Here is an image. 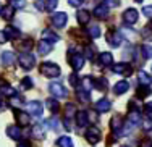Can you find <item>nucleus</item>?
<instances>
[{
  "label": "nucleus",
  "instance_id": "nucleus-19",
  "mask_svg": "<svg viewBox=\"0 0 152 147\" xmlns=\"http://www.w3.org/2000/svg\"><path fill=\"white\" fill-rule=\"evenodd\" d=\"M76 18H78V23L81 24V26H86V24L89 23V20H91V15H89L88 10H79V12L76 13Z\"/></svg>",
  "mask_w": 152,
  "mask_h": 147
},
{
  "label": "nucleus",
  "instance_id": "nucleus-21",
  "mask_svg": "<svg viewBox=\"0 0 152 147\" xmlns=\"http://www.w3.org/2000/svg\"><path fill=\"white\" fill-rule=\"evenodd\" d=\"M42 41H47V42H50V44H53V42H58L60 37L55 33H52L50 29H44L42 31Z\"/></svg>",
  "mask_w": 152,
  "mask_h": 147
},
{
  "label": "nucleus",
  "instance_id": "nucleus-27",
  "mask_svg": "<svg viewBox=\"0 0 152 147\" xmlns=\"http://www.w3.org/2000/svg\"><path fill=\"white\" fill-rule=\"evenodd\" d=\"M0 15H2L3 20H12L13 15H15V8L12 5H5L2 8V12H0Z\"/></svg>",
  "mask_w": 152,
  "mask_h": 147
},
{
  "label": "nucleus",
  "instance_id": "nucleus-46",
  "mask_svg": "<svg viewBox=\"0 0 152 147\" xmlns=\"http://www.w3.org/2000/svg\"><path fill=\"white\" fill-rule=\"evenodd\" d=\"M142 13H144V15H146L147 18H151V20H152V5L144 7V8H142Z\"/></svg>",
  "mask_w": 152,
  "mask_h": 147
},
{
  "label": "nucleus",
  "instance_id": "nucleus-43",
  "mask_svg": "<svg viewBox=\"0 0 152 147\" xmlns=\"http://www.w3.org/2000/svg\"><path fill=\"white\" fill-rule=\"evenodd\" d=\"M20 47H21L23 52H29V50L32 49V41H31V39H26V42H23Z\"/></svg>",
  "mask_w": 152,
  "mask_h": 147
},
{
  "label": "nucleus",
  "instance_id": "nucleus-31",
  "mask_svg": "<svg viewBox=\"0 0 152 147\" xmlns=\"http://www.w3.org/2000/svg\"><path fill=\"white\" fill-rule=\"evenodd\" d=\"M137 78H139V84L141 86H151L152 82V78L149 74L146 73V71H139V74H137Z\"/></svg>",
  "mask_w": 152,
  "mask_h": 147
},
{
  "label": "nucleus",
  "instance_id": "nucleus-25",
  "mask_svg": "<svg viewBox=\"0 0 152 147\" xmlns=\"http://www.w3.org/2000/svg\"><path fill=\"white\" fill-rule=\"evenodd\" d=\"M76 95H78L79 102H83V103H89V100H91V94H89L86 89H83V87L76 89Z\"/></svg>",
  "mask_w": 152,
  "mask_h": 147
},
{
  "label": "nucleus",
  "instance_id": "nucleus-24",
  "mask_svg": "<svg viewBox=\"0 0 152 147\" xmlns=\"http://www.w3.org/2000/svg\"><path fill=\"white\" fill-rule=\"evenodd\" d=\"M99 62L102 66H110L112 63H113V57H112L110 52H102L99 55Z\"/></svg>",
  "mask_w": 152,
  "mask_h": 147
},
{
  "label": "nucleus",
  "instance_id": "nucleus-28",
  "mask_svg": "<svg viewBox=\"0 0 152 147\" xmlns=\"http://www.w3.org/2000/svg\"><path fill=\"white\" fill-rule=\"evenodd\" d=\"M63 113H65V118H73V116H76V105L75 103H66L65 105V108H63Z\"/></svg>",
  "mask_w": 152,
  "mask_h": 147
},
{
  "label": "nucleus",
  "instance_id": "nucleus-20",
  "mask_svg": "<svg viewBox=\"0 0 152 147\" xmlns=\"http://www.w3.org/2000/svg\"><path fill=\"white\" fill-rule=\"evenodd\" d=\"M89 123V118H88V112H78L76 113V124L79 128H86Z\"/></svg>",
  "mask_w": 152,
  "mask_h": 147
},
{
  "label": "nucleus",
  "instance_id": "nucleus-55",
  "mask_svg": "<svg viewBox=\"0 0 152 147\" xmlns=\"http://www.w3.org/2000/svg\"><path fill=\"white\" fill-rule=\"evenodd\" d=\"M18 147H31V146H29V142H26V141H20L18 142Z\"/></svg>",
  "mask_w": 152,
  "mask_h": 147
},
{
  "label": "nucleus",
  "instance_id": "nucleus-54",
  "mask_svg": "<svg viewBox=\"0 0 152 147\" xmlns=\"http://www.w3.org/2000/svg\"><path fill=\"white\" fill-rule=\"evenodd\" d=\"M36 8H37V10H44V2H42V0H37V2H36Z\"/></svg>",
  "mask_w": 152,
  "mask_h": 147
},
{
  "label": "nucleus",
  "instance_id": "nucleus-30",
  "mask_svg": "<svg viewBox=\"0 0 152 147\" xmlns=\"http://www.w3.org/2000/svg\"><path fill=\"white\" fill-rule=\"evenodd\" d=\"M108 86V82L105 78H94V87L97 89V91H105Z\"/></svg>",
  "mask_w": 152,
  "mask_h": 147
},
{
  "label": "nucleus",
  "instance_id": "nucleus-47",
  "mask_svg": "<svg viewBox=\"0 0 152 147\" xmlns=\"http://www.w3.org/2000/svg\"><path fill=\"white\" fill-rule=\"evenodd\" d=\"M70 84L73 86V87H76V86L79 84V79H78V76H76V73H73V74L70 76Z\"/></svg>",
  "mask_w": 152,
  "mask_h": 147
},
{
  "label": "nucleus",
  "instance_id": "nucleus-9",
  "mask_svg": "<svg viewBox=\"0 0 152 147\" xmlns=\"http://www.w3.org/2000/svg\"><path fill=\"white\" fill-rule=\"evenodd\" d=\"M42 103L37 102V100H31V102H28V112H29L32 116H41L42 115Z\"/></svg>",
  "mask_w": 152,
  "mask_h": 147
},
{
  "label": "nucleus",
  "instance_id": "nucleus-18",
  "mask_svg": "<svg viewBox=\"0 0 152 147\" xmlns=\"http://www.w3.org/2000/svg\"><path fill=\"white\" fill-rule=\"evenodd\" d=\"M52 49H53V45L50 44V42H47V41L37 42V52L41 53V55H47V53H50V52H52Z\"/></svg>",
  "mask_w": 152,
  "mask_h": 147
},
{
  "label": "nucleus",
  "instance_id": "nucleus-58",
  "mask_svg": "<svg viewBox=\"0 0 152 147\" xmlns=\"http://www.w3.org/2000/svg\"><path fill=\"white\" fill-rule=\"evenodd\" d=\"M2 8H3V7H0V12H2Z\"/></svg>",
  "mask_w": 152,
  "mask_h": 147
},
{
  "label": "nucleus",
  "instance_id": "nucleus-57",
  "mask_svg": "<svg viewBox=\"0 0 152 147\" xmlns=\"http://www.w3.org/2000/svg\"><path fill=\"white\" fill-rule=\"evenodd\" d=\"M134 2H137V3H141V2H142V0H134Z\"/></svg>",
  "mask_w": 152,
  "mask_h": 147
},
{
  "label": "nucleus",
  "instance_id": "nucleus-42",
  "mask_svg": "<svg viewBox=\"0 0 152 147\" xmlns=\"http://www.w3.org/2000/svg\"><path fill=\"white\" fill-rule=\"evenodd\" d=\"M21 87H23L24 91L31 89V87H32V79H31V78H24V79L21 81Z\"/></svg>",
  "mask_w": 152,
  "mask_h": 147
},
{
  "label": "nucleus",
  "instance_id": "nucleus-12",
  "mask_svg": "<svg viewBox=\"0 0 152 147\" xmlns=\"http://www.w3.org/2000/svg\"><path fill=\"white\" fill-rule=\"evenodd\" d=\"M94 16L99 18V20H105L108 16V5H105V3L97 5L96 8H94Z\"/></svg>",
  "mask_w": 152,
  "mask_h": 147
},
{
  "label": "nucleus",
  "instance_id": "nucleus-13",
  "mask_svg": "<svg viewBox=\"0 0 152 147\" xmlns=\"http://www.w3.org/2000/svg\"><path fill=\"white\" fill-rule=\"evenodd\" d=\"M7 136L12 139H15V141H21V138H23V131H21L20 126H8L7 128Z\"/></svg>",
  "mask_w": 152,
  "mask_h": 147
},
{
  "label": "nucleus",
  "instance_id": "nucleus-2",
  "mask_svg": "<svg viewBox=\"0 0 152 147\" xmlns=\"http://www.w3.org/2000/svg\"><path fill=\"white\" fill-rule=\"evenodd\" d=\"M18 63H20V66L23 68V70L29 71L36 65V58H34V55H31L29 52H21V55L18 57Z\"/></svg>",
  "mask_w": 152,
  "mask_h": 147
},
{
  "label": "nucleus",
  "instance_id": "nucleus-16",
  "mask_svg": "<svg viewBox=\"0 0 152 147\" xmlns=\"http://www.w3.org/2000/svg\"><path fill=\"white\" fill-rule=\"evenodd\" d=\"M128 89H129V82L128 81H118L117 84L113 86V94L121 95V94H125Z\"/></svg>",
  "mask_w": 152,
  "mask_h": 147
},
{
  "label": "nucleus",
  "instance_id": "nucleus-5",
  "mask_svg": "<svg viewBox=\"0 0 152 147\" xmlns=\"http://www.w3.org/2000/svg\"><path fill=\"white\" fill-rule=\"evenodd\" d=\"M100 138H102V134H100V130L96 126L89 128L88 131H86V141L89 142V144H97V142L100 141Z\"/></svg>",
  "mask_w": 152,
  "mask_h": 147
},
{
  "label": "nucleus",
  "instance_id": "nucleus-35",
  "mask_svg": "<svg viewBox=\"0 0 152 147\" xmlns=\"http://www.w3.org/2000/svg\"><path fill=\"white\" fill-rule=\"evenodd\" d=\"M42 2H44L45 12H52V10H55L57 5H58V0H42Z\"/></svg>",
  "mask_w": 152,
  "mask_h": 147
},
{
  "label": "nucleus",
  "instance_id": "nucleus-52",
  "mask_svg": "<svg viewBox=\"0 0 152 147\" xmlns=\"http://www.w3.org/2000/svg\"><path fill=\"white\" fill-rule=\"evenodd\" d=\"M7 41H8V39H7V36H5V31H0V44H5Z\"/></svg>",
  "mask_w": 152,
  "mask_h": 147
},
{
  "label": "nucleus",
  "instance_id": "nucleus-34",
  "mask_svg": "<svg viewBox=\"0 0 152 147\" xmlns=\"http://www.w3.org/2000/svg\"><path fill=\"white\" fill-rule=\"evenodd\" d=\"M151 87L149 86H139L137 87V97H141V99H144V97H147V95H151Z\"/></svg>",
  "mask_w": 152,
  "mask_h": 147
},
{
  "label": "nucleus",
  "instance_id": "nucleus-8",
  "mask_svg": "<svg viewBox=\"0 0 152 147\" xmlns=\"http://www.w3.org/2000/svg\"><path fill=\"white\" fill-rule=\"evenodd\" d=\"M113 73L121 74V76H129L133 73V68L128 63H117V65H113Z\"/></svg>",
  "mask_w": 152,
  "mask_h": 147
},
{
  "label": "nucleus",
  "instance_id": "nucleus-45",
  "mask_svg": "<svg viewBox=\"0 0 152 147\" xmlns=\"http://www.w3.org/2000/svg\"><path fill=\"white\" fill-rule=\"evenodd\" d=\"M144 113L147 115V116H152V102H147L146 105H144Z\"/></svg>",
  "mask_w": 152,
  "mask_h": 147
},
{
  "label": "nucleus",
  "instance_id": "nucleus-17",
  "mask_svg": "<svg viewBox=\"0 0 152 147\" xmlns=\"http://www.w3.org/2000/svg\"><path fill=\"white\" fill-rule=\"evenodd\" d=\"M3 31H5L7 39H12V41H15V39H20V37H21V31L16 29V28H13V26H7Z\"/></svg>",
  "mask_w": 152,
  "mask_h": 147
},
{
  "label": "nucleus",
  "instance_id": "nucleus-40",
  "mask_svg": "<svg viewBox=\"0 0 152 147\" xmlns=\"http://www.w3.org/2000/svg\"><path fill=\"white\" fill-rule=\"evenodd\" d=\"M88 34L91 36V37H94V39L100 37V28H99V26H91V28L88 29Z\"/></svg>",
  "mask_w": 152,
  "mask_h": 147
},
{
  "label": "nucleus",
  "instance_id": "nucleus-6",
  "mask_svg": "<svg viewBox=\"0 0 152 147\" xmlns=\"http://www.w3.org/2000/svg\"><path fill=\"white\" fill-rule=\"evenodd\" d=\"M107 42L112 45V47H120L121 42H123V36L121 33H118V31H110V33L107 34Z\"/></svg>",
  "mask_w": 152,
  "mask_h": 147
},
{
  "label": "nucleus",
  "instance_id": "nucleus-4",
  "mask_svg": "<svg viewBox=\"0 0 152 147\" xmlns=\"http://www.w3.org/2000/svg\"><path fill=\"white\" fill-rule=\"evenodd\" d=\"M49 91L55 99H65L68 95V91L63 87V84H60V82H50Z\"/></svg>",
  "mask_w": 152,
  "mask_h": 147
},
{
  "label": "nucleus",
  "instance_id": "nucleus-56",
  "mask_svg": "<svg viewBox=\"0 0 152 147\" xmlns=\"http://www.w3.org/2000/svg\"><path fill=\"white\" fill-rule=\"evenodd\" d=\"M2 110H3V102L0 100V112H2Z\"/></svg>",
  "mask_w": 152,
  "mask_h": 147
},
{
  "label": "nucleus",
  "instance_id": "nucleus-50",
  "mask_svg": "<svg viewBox=\"0 0 152 147\" xmlns=\"http://www.w3.org/2000/svg\"><path fill=\"white\" fill-rule=\"evenodd\" d=\"M63 124H65V128H66L68 131H71V128H73V124H71V118H65Z\"/></svg>",
  "mask_w": 152,
  "mask_h": 147
},
{
  "label": "nucleus",
  "instance_id": "nucleus-36",
  "mask_svg": "<svg viewBox=\"0 0 152 147\" xmlns=\"http://www.w3.org/2000/svg\"><path fill=\"white\" fill-rule=\"evenodd\" d=\"M83 89H86V91H91V89L94 87V78H91V76H86V78H83Z\"/></svg>",
  "mask_w": 152,
  "mask_h": 147
},
{
  "label": "nucleus",
  "instance_id": "nucleus-29",
  "mask_svg": "<svg viewBox=\"0 0 152 147\" xmlns=\"http://www.w3.org/2000/svg\"><path fill=\"white\" fill-rule=\"evenodd\" d=\"M32 136H34V138H37V139H44L45 138V131H44V128H42V124H34V126H32Z\"/></svg>",
  "mask_w": 152,
  "mask_h": 147
},
{
  "label": "nucleus",
  "instance_id": "nucleus-26",
  "mask_svg": "<svg viewBox=\"0 0 152 147\" xmlns=\"http://www.w3.org/2000/svg\"><path fill=\"white\" fill-rule=\"evenodd\" d=\"M16 92H15V89L12 87L10 84H0V95H5V97H13Z\"/></svg>",
  "mask_w": 152,
  "mask_h": 147
},
{
  "label": "nucleus",
  "instance_id": "nucleus-22",
  "mask_svg": "<svg viewBox=\"0 0 152 147\" xmlns=\"http://www.w3.org/2000/svg\"><path fill=\"white\" fill-rule=\"evenodd\" d=\"M15 62H16V57L13 52H3L2 53V63L5 66H12Z\"/></svg>",
  "mask_w": 152,
  "mask_h": 147
},
{
  "label": "nucleus",
  "instance_id": "nucleus-7",
  "mask_svg": "<svg viewBox=\"0 0 152 147\" xmlns=\"http://www.w3.org/2000/svg\"><path fill=\"white\" fill-rule=\"evenodd\" d=\"M110 128L113 130V132L117 136H123V128H125V123H123L121 116H113L110 120Z\"/></svg>",
  "mask_w": 152,
  "mask_h": 147
},
{
  "label": "nucleus",
  "instance_id": "nucleus-11",
  "mask_svg": "<svg viewBox=\"0 0 152 147\" xmlns=\"http://www.w3.org/2000/svg\"><path fill=\"white\" fill-rule=\"evenodd\" d=\"M66 20H68L66 13H63V12L55 13V15L52 16V24H53L55 28H63L65 24H66Z\"/></svg>",
  "mask_w": 152,
  "mask_h": 147
},
{
  "label": "nucleus",
  "instance_id": "nucleus-15",
  "mask_svg": "<svg viewBox=\"0 0 152 147\" xmlns=\"http://www.w3.org/2000/svg\"><path fill=\"white\" fill-rule=\"evenodd\" d=\"M15 118H16V123H18V126H20V128L26 126V124L29 123V116H28V113L20 112V110H16V112H15Z\"/></svg>",
  "mask_w": 152,
  "mask_h": 147
},
{
  "label": "nucleus",
  "instance_id": "nucleus-23",
  "mask_svg": "<svg viewBox=\"0 0 152 147\" xmlns=\"http://www.w3.org/2000/svg\"><path fill=\"white\" fill-rule=\"evenodd\" d=\"M110 108H112V103L108 102L107 99H100L99 102L96 103V110H97V112H100V113H105Z\"/></svg>",
  "mask_w": 152,
  "mask_h": 147
},
{
  "label": "nucleus",
  "instance_id": "nucleus-1",
  "mask_svg": "<svg viewBox=\"0 0 152 147\" xmlns=\"http://www.w3.org/2000/svg\"><path fill=\"white\" fill-rule=\"evenodd\" d=\"M41 73L44 74L45 78H58L60 76V68L55 63H50V62H44L41 65Z\"/></svg>",
  "mask_w": 152,
  "mask_h": 147
},
{
  "label": "nucleus",
  "instance_id": "nucleus-10",
  "mask_svg": "<svg viewBox=\"0 0 152 147\" xmlns=\"http://www.w3.org/2000/svg\"><path fill=\"white\" fill-rule=\"evenodd\" d=\"M137 18H139V13H137V10H134V8H128L123 13V20L128 24H134L137 21Z\"/></svg>",
  "mask_w": 152,
  "mask_h": 147
},
{
  "label": "nucleus",
  "instance_id": "nucleus-33",
  "mask_svg": "<svg viewBox=\"0 0 152 147\" xmlns=\"http://www.w3.org/2000/svg\"><path fill=\"white\" fill-rule=\"evenodd\" d=\"M57 146L58 147H73V142L68 136H61V138L57 139Z\"/></svg>",
  "mask_w": 152,
  "mask_h": 147
},
{
  "label": "nucleus",
  "instance_id": "nucleus-14",
  "mask_svg": "<svg viewBox=\"0 0 152 147\" xmlns=\"http://www.w3.org/2000/svg\"><path fill=\"white\" fill-rule=\"evenodd\" d=\"M128 123L131 126L141 124V110H129L128 112Z\"/></svg>",
  "mask_w": 152,
  "mask_h": 147
},
{
  "label": "nucleus",
  "instance_id": "nucleus-53",
  "mask_svg": "<svg viewBox=\"0 0 152 147\" xmlns=\"http://www.w3.org/2000/svg\"><path fill=\"white\" fill-rule=\"evenodd\" d=\"M88 118H89V120H91V121H94V123H96V121H97V115L94 113V112H89V113H88Z\"/></svg>",
  "mask_w": 152,
  "mask_h": 147
},
{
  "label": "nucleus",
  "instance_id": "nucleus-38",
  "mask_svg": "<svg viewBox=\"0 0 152 147\" xmlns=\"http://www.w3.org/2000/svg\"><path fill=\"white\" fill-rule=\"evenodd\" d=\"M45 124L50 128V130L57 131V130H58V118H57V116H52V118H49V120L45 121Z\"/></svg>",
  "mask_w": 152,
  "mask_h": 147
},
{
  "label": "nucleus",
  "instance_id": "nucleus-41",
  "mask_svg": "<svg viewBox=\"0 0 152 147\" xmlns=\"http://www.w3.org/2000/svg\"><path fill=\"white\" fill-rule=\"evenodd\" d=\"M10 5H12L13 8H24L26 2H24V0H10Z\"/></svg>",
  "mask_w": 152,
  "mask_h": 147
},
{
  "label": "nucleus",
  "instance_id": "nucleus-48",
  "mask_svg": "<svg viewBox=\"0 0 152 147\" xmlns=\"http://www.w3.org/2000/svg\"><path fill=\"white\" fill-rule=\"evenodd\" d=\"M139 147H152V141H151L149 138L142 139V141L139 142Z\"/></svg>",
  "mask_w": 152,
  "mask_h": 147
},
{
  "label": "nucleus",
  "instance_id": "nucleus-49",
  "mask_svg": "<svg viewBox=\"0 0 152 147\" xmlns=\"http://www.w3.org/2000/svg\"><path fill=\"white\" fill-rule=\"evenodd\" d=\"M86 57L89 60H94V47H86Z\"/></svg>",
  "mask_w": 152,
  "mask_h": 147
},
{
  "label": "nucleus",
  "instance_id": "nucleus-3",
  "mask_svg": "<svg viewBox=\"0 0 152 147\" xmlns=\"http://www.w3.org/2000/svg\"><path fill=\"white\" fill-rule=\"evenodd\" d=\"M68 62H70V65H71V68H73L75 71H79L83 66H84V55H81V53H78V52L70 50Z\"/></svg>",
  "mask_w": 152,
  "mask_h": 147
},
{
  "label": "nucleus",
  "instance_id": "nucleus-37",
  "mask_svg": "<svg viewBox=\"0 0 152 147\" xmlns=\"http://www.w3.org/2000/svg\"><path fill=\"white\" fill-rule=\"evenodd\" d=\"M141 52H142V57L146 60H149V58H152V47L149 44H144L142 47H141Z\"/></svg>",
  "mask_w": 152,
  "mask_h": 147
},
{
  "label": "nucleus",
  "instance_id": "nucleus-44",
  "mask_svg": "<svg viewBox=\"0 0 152 147\" xmlns=\"http://www.w3.org/2000/svg\"><path fill=\"white\" fill-rule=\"evenodd\" d=\"M142 123V128H144V131H152V120L149 116H146V120L144 121H141Z\"/></svg>",
  "mask_w": 152,
  "mask_h": 147
},
{
  "label": "nucleus",
  "instance_id": "nucleus-32",
  "mask_svg": "<svg viewBox=\"0 0 152 147\" xmlns=\"http://www.w3.org/2000/svg\"><path fill=\"white\" fill-rule=\"evenodd\" d=\"M45 103H47V108H49L52 113H57L60 110V105H58V102H57L55 99H47Z\"/></svg>",
  "mask_w": 152,
  "mask_h": 147
},
{
  "label": "nucleus",
  "instance_id": "nucleus-39",
  "mask_svg": "<svg viewBox=\"0 0 152 147\" xmlns=\"http://www.w3.org/2000/svg\"><path fill=\"white\" fill-rule=\"evenodd\" d=\"M10 105L12 107H15V108H18V107H21L23 105V99L20 97V95H13V97H10Z\"/></svg>",
  "mask_w": 152,
  "mask_h": 147
},
{
  "label": "nucleus",
  "instance_id": "nucleus-51",
  "mask_svg": "<svg viewBox=\"0 0 152 147\" xmlns=\"http://www.w3.org/2000/svg\"><path fill=\"white\" fill-rule=\"evenodd\" d=\"M83 2H84V0H68V3H70L71 7H81Z\"/></svg>",
  "mask_w": 152,
  "mask_h": 147
}]
</instances>
